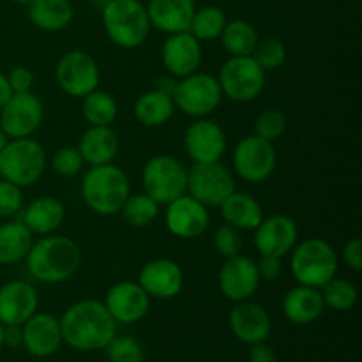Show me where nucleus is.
Wrapping results in <instances>:
<instances>
[{
	"mask_svg": "<svg viewBox=\"0 0 362 362\" xmlns=\"http://www.w3.org/2000/svg\"><path fill=\"white\" fill-rule=\"evenodd\" d=\"M62 341L80 352L105 350L115 338L117 322L103 300L83 299L71 304L59 318Z\"/></svg>",
	"mask_w": 362,
	"mask_h": 362,
	"instance_id": "obj_1",
	"label": "nucleus"
},
{
	"mask_svg": "<svg viewBox=\"0 0 362 362\" xmlns=\"http://www.w3.org/2000/svg\"><path fill=\"white\" fill-rule=\"evenodd\" d=\"M25 262L30 276L39 283L59 285L78 272L81 265V250L69 237L49 233L32 244Z\"/></svg>",
	"mask_w": 362,
	"mask_h": 362,
	"instance_id": "obj_2",
	"label": "nucleus"
},
{
	"mask_svg": "<svg viewBox=\"0 0 362 362\" xmlns=\"http://www.w3.org/2000/svg\"><path fill=\"white\" fill-rule=\"evenodd\" d=\"M81 198L92 212L99 216L119 214L131 194L127 173L113 163L90 166L81 179Z\"/></svg>",
	"mask_w": 362,
	"mask_h": 362,
	"instance_id": "obj_3",
	"label": "nucleus"
},
{
	"mask_svg": "<svg viewBox=\"0 0 362 362\" xmlns=\"http://www.w3.org/2000/svg\"><path fill=\"white\" fill-rule=\"evenodd\" d=\"M101 21L110 41L124 49L144 45L152 28L147 7L140 0H110L101 9Z\"/></svg>",
	"mask_w": 362,
	"mask_h": 362,
	"instance_id": "obj_4",
	"label": "nucleus"
},
{
	"mask_svg": "<svg viewBox=\"0 0 362 362\" xmlns=\"http://www.w3.org/2000/svg\"><path fill=\"white\" fill-rule=\"evenodd\" d=\"M290 253V271L299 285L322 288L338 272V253L324 239L311 237L297 243Z\"/></svg>",
	"mask_w": 362,
	"mask_h": 362,
	"instance_id": "obj_5",
	"label": "nucleus"
},
{
	"mask_svg": "<svg viewBox=\"0 0 362 362\" xmlns=\"http://www.w3.org/2000/svg\"><path fill=\"white\" fill-rule=\"evenodd\" d=\"M46 168V152L34 138H14L0 151V177L21 189L41 179Z\"/></svg>",
	"mask_w": 362,
	"mask_h": 362,
	"instance_id": "obj_6",
	"label": "nucleus"
},
{
	"mask_svg": "<svg viewBox=\"0 0 362 362\" xmlns=\"http://www.w3.org/2000/svg\"><path fill=\"white\" fill-rule=\"evenodd\" d=\"M141 184L144 193L152 200L159 205H168L187 193V170L173 156H154L145 163Z\"/></svg>",
	"mask_w": 362,
	"mask_h": 362,
	"instance_id": "obj_7",
	"label": "nucleus"
},
{
	"mask_svg": "<svg viewBox=\"0 0 362 362\" xmlns=\"http://www.w3.org/2000/svg\"><path fill=\"white\" fill-rule=\"evenodd\" d=\"M216 78L223 95L235 103L255 101L265 88V71L253 57H230Z\"/></svg>",
	"mask_w": 362,
	"mask_h": 362,
	"instance_id": "obj_8",
	"label": "nucleus"
},
{
	"mask_svg": "<svg viewBox=\"0 0 362 362\" xmlns=\"http://www.w3.org/2000/svg\"><path fill=\"white\" fill-rule=\"evenodd\" d=\"M223 92L219 87L218 78L207 73H197L184 76L179 80V85L173 94L175 108L184 115L202 119L209 117L221 105Z\"/></svg>",
	"mask_w": 362,
	"mask_h": 362,
	"instance_id": "obj_9",
	"label": "nucleus"
},
{
	"mask_svg": "<svg viewBox=\"0 0 362 362\" xmlns=\"http://www.w3.org/2000/svg\"><path fill=\"white\" fill-rule=\"evenodd\" d=\"M233 191L235 177L219 161L200 163L187 170V194L205 207H219Z\"/></svg>",
	"mask_w": 362,
	"mask_h": 362,
	"instance_id": "obj_10",
	"label": "nucleus"
},
{
	"mask_svg": "<svg viewBox=\"0 0 362 362\" xmlns=\"http://www.w3.org/2000/svg\"><path fill=\"white\" fill-rule=\"evenodd\" d=\"M55 80L64 94L71 98H85L99 87L101 73L90 53L83 49H71L57 62Z\"/></svg>",
	"mask_w": 362,
	"mask_h": 362,
	"instance_id": "obj_11",
	"label": "nucleus"
},
{
	"mask_svg": "<svg viewBox=\"0 0 362 362\" xmlns=\"http://www.w3.org/2000/svg\"><path fill=\"white\" fill-rule=\"evenodd\" d=\"M233 170L243 180L250 184L265 182L274 173L278 154L272 141L251 134L235 145L232 156Z\"/></svg>",
	"mask_w": 362,
	"mask_h": 362,
	"instance_id": "obj_12",
	"label": "nucleus"
},
{
	"mask_svg": "<svg viewBox=\"0 0 362 362\" xmlns=\"http://www.w3.org/2000/svg\"><path fill=\"white\" fill-rule=\"evenodd\" d=\"M45 108L32 90L14 92L9 101L0 108V129L14 138H30L39 129Z\"/></svg>",
	"mask_w": 362,
	"mask_h": 362,
	"instance_id": "obj_13",
	"label": "nucleus"
},
{
	"mask_svg": "<svg viewBox=\"0 0 362 362\" xmlns=\"http://www.w3.org/2000/svg\"><path fill=\"white\" fill-rule=\"evenodd\" d=\"M184 148L194 165L221 161L226 151V134L219 124L202 117L184 133Z\"/></svg>",
	"mask_w": 362,
	"mask_h": 362,
	"instance_id": "obj_14",
	"label": "nucleus"
},
{
	"mask_svg": "<svg viewBox=\"0 0 362 362\" xmlns=\"http://www.w3.org/2000/svg\"><path fill=\"white\" fill-rule=\"evenodd\" d=\"M219 288L228 300L240 303L247 300L257 293L260 286V274H258L257 262L244 255L225 258V264L219 269Z\"/></svg>",
	"mask_w": 362,
	"mask_h": 362,
	"instance_id": "obj_15",
	"label": "nucleus"
},
{
	"mask_svg": "<svg viewBox=\"0 0 362 362\" xmlns=\"http://www.w3.org/2000/svg\"><path fill=\"white\" fill-rule=\"evenodd\" d=\"M255 232V247L260 255L283 258L290 255L299 240V228L290 216L272 214L258 223Z\"/></svg>",
	"mask_w": 362,
	"mask_h": 362,
	"instance_id": "obj_16",
	"label": "nucleus"
},
{
	"mask_svg": "<svg viewBox=\"0 0 362 362\" xmlns=\"http://www.w3.org/2000/svg\"><path fill=\"white\" fill-rule=\"evenodd\" d=\"M166 228L179 239H198L209 228L211 216L209 209L191 194H182L166 205Z\"/></svg>",
	"mask_w": 362,
	"mask_h": 362,
	"instance_id": "obj_17",
	"label": "nucleus"
},
{
	"mask_svg": "<svg viewBox=\"0 0 362 362\" xmlns=\"http://www.w3.org/2000/svg\"><path fill=\"white\" fill-rule=\"evenodd\" d=\"M105 306L117 324L131 325L144 320L151 310V297L138 281H119L106 292Z\"/></svg>",
	"mask_w": 362,
	"mask_h": 362,
	"instance_id": "obj_18",
	"label": "nucleus"
},
{
	"mask_svg": "<svg viewBox=\"0 0 362 362\" xmlns=\"http://www.w3.org/2000/svg\"><path fill=\"white\" fill-rule=\"evenodd\" d=\"M138 285L151 299H173L182 292L184 272L175 260L156 258L141 267Z\"/></svg>",
	"mask_w": 362,
	"mask_h": 362,
	"instance_id": "obj_19",
	"label": "nucleus"
},
{
	"mask_svg": "<svg viewBox=\"0 0 362 362\" xmlns=\"http://www.w3.org/2000/svg\"><path fill=\"white\" fill-rule=\"evenodd\" d=\"M228 327L239 341L255 345V343L267 341L271 336L272 322L262 304L247 299L235 303V306L230 310Z\"/></svg>",
	"mask_w": 362,
	"mask_h": 362,
	"instance_id": "obj_20",
	"label": "nucleus"
},
{
	"mask_svg": "<svg viewBox=\"0 0 362 362\" xmlns=\"http://www.w3.org/2000/svg\"><path fill=\"white\" fill-rule=\"evenodd\" d=\"M161 60L168 74L175 78L197 73L202 64V42L191 32L170 34L161 48Z\"/></svg>",
	"mask_w": 362,
	"mask_h": 362,
	"instance_id": "obj_21",
	"label": "nucleus"
},
{
	"mask_svg": "<svg viewBox=\"0 0 362 362\" xmlns=\"http://www.w3.org/2000/svg\"><path fill=\"white\" fill-rule=\"evenodd\" d=\"M39 297L28 281H9L0 286V324L23 325L37 311Z\"/></svg>",
	"mask_w": 362,
	"mask_h": 362,
	"instance_id": "obj_22",
	"label": "nucleus"
},
{
	"mask_svg": "<svg viewBox=\"0 0 362 362\" xmlns=\"http://www.w3.org/2000/svg\"><path fill=\"white\" fill-rule=\"evenodd\" d=\"M23 346L30 356L49 357L62 345V331L60 322L49 313L35 311L23 325Z\"/></svg>",
	"mask_w": 362,
	"mask_h": 362,
	"instance_id": "obj_23",
	"label": "nucleus"
},
{
	"mask_svg": "<svg viewBox=\"0 0 362 362\" xmlns=\"http://www.w3.org/2000/svg\"><path fill=\"white\" fill-rule=\"evenodd\" d=\"M151 27L163 34H179L189 30L191 20L197 11L194 0H148L147 6Z\"/></svg>",
	"mask_w": 362,
	"mask_h": 362,
	"instance_id": "obj_24",
	"label": "nucleus"
},
{
	"mask_svg": "<svg viewBox=\"0 0 362 362\" xmlns=\"http://www.w3.org/2000/svg\"><path fill=\"white\" fill-rule=\"evenodd\" d=\"M325 310L320 288L297 285L283 297V315L296 325H310L322 317Z\"/></svg>",
	"mask_w": 362,
	"mask_h": 362,
	"instance_id": "obj_25",
	"label": "nucleus"
},
{
	"mask_svg": "<svg viewBox=\"0 0 362 362\" xmlns=\"http://www.w3.org/2000/svg\"><path fill=\"white\" fill-rule=\"evenodd\" d=\"M119 147V136L110 126H90L78 141L81 159L85 165L90 166L113 163Z\"/></svg>",
	"mask_w": 362,
	"mask_h": 362,
	"instance_id": "obj_26",
	"label": "nucleus"
},
{
	"mask_svg": "<svg viewBox=\"0 0 362 362\" xmlns=\"http://www.w3.org/2000/svg\"><path fill=\"white\" fill-rule=\"evenodd\" d=\"M66 218L62 202L53 197H39L23 209L21 223L37 235H49L55 232Z\"/></svg>",
	"mask_w": 362,
	"mask_h": 362,
	"instance_id": "obj_27",
	"label": "nucleus"
},
{
	"mask_svg": "<svg viewBox=\"0 0 362 362\" xmlns=\"http://www.w3.org/2000/svg\"><path fill=\"white\" fill-rule=\"evenodd\" d=\"M74 18L71 0H32L28 4V20L45 32H60L69 27Z\"/></svg>",
	"mask_w": 362,
	"mask_h": 362,
	"instance_id": "obj_28",
	"label": "nucleus"
},
{
	"mask_svg": "<svg viewBox=\"0 0 362 362\" xmlns=\"http://www.w3.org/2000/svg\"><path fill=\"white\" fill-rule=\"evenodd\" d=\"M221 216L226 225L233 226L239 232L243 230H255L258 223L264 219V209L258 204L257 198L247 193L233 191L221 205Z\"/></svg>",
	"mask_w": 362,
	"mask_h": 362,
	"instance_id": "obj_29",
	"label": "nucleus"
},
{
	"mask_svg": "<svg viewBox=\"0 0 362 362\" xmlns=\"http://www.w3.org/2000/svg\"><path fill=\"white\" fill-rule=\"evenodd\" d=\"M175 103L172 95L152 88L138 95L134 101V117L145 127H161L168 122L175 113Z\"/></svg>",
	"mask_w": 362,
	"mask_h": 362,
	"instance_id": "obj_30",
	"label": "nucleus"
},
{
	"mask_svg": "<svg viewBox=\"0 0 362 362\" xmlns=\"http://www.w3.org/2000/svg\"><path fill=\"white\" fill-rule=\"evenodd\" d=\"M34 244V233L21 221L0 225V265L20 264Z\"/></svg>",
	"mask_w": 362,
	"mask_h": 362,
	"instance_id": "obj_31",
	"label": "nucleus"
},
{
	"mask_svg": "<svg viewBox=\"0 0 362 362\" xmlns=\"http://www.w3.org/2000/svg\"><path fill=\"white\" fill-rule=\"evenodd\" d=\"M219 39L230 57H251L260 37L253 23L246 20H232L226 21Z\"/></svg>",
	"mask_w": 362,
	"mask_h": 362,
	"instance_id": "obj_32",
	"label": "nucleus"
},
{
	"mask_svg": "<svg viewBox=\"0 0 362 362\" xmlns=\"http://www.w3.org/2000/svg\"><path fill=\"white\" fill-rule=\"evenodd\" d=\"M81 99V113L88 126H110L117 119L119 106L110 92L95 88Z\"/></svg>",
	"mask_w": 362,
	"mask_h": 362,
	"instance_id": "obj_33",
	"label": "nucleus"
},
{
	"mask_svg": "<svg viewBox=\"0 0 362 362\" xmlns=\"http://www.w3.org/2000/svg\"><path fill=\"white\" fill-rule=\"evenodd\" d=\"M226 14L218 6H204L194 11L193 20H191L189 30L198 41H214L219 39L223 28L226 25Z\"/></svg>",
	"mask_w": 362,
	"mask_h": 362,
	"instance_id": "obj_34",
	"label": "nucleus"
},
{
	"mask_svg": "<svg viewBox=\"0 0 362 362\" xmlns=\"http://www.w3.org/2000/svg\"><path fill=\"white\" fill-rule=\"evenodd\" d=\"M120 214L124 221L133 228H145L158 219L159 204L145 193L129 194L120 209Z\"/></svg>",
	"mask_w": 362,
	"mask_h": 362,
	"instance_id": "obj_35",
	"label": "nucleus"
},
{
	"mask_svg": "<svg viewBox=\"0 0 362 362\" xmlns=\"http://www.w3.org/2000/svg\"><path fill=\"white\" fill-rule=\"evenodd\" d=\"M325 308L334 311H349L357 303V286L345 278H332L320 288Z\"/></svg>",
	"mask_w": 362,
	"mask_h": 362,
	"instance_id": "obj_36",
	"label": "nucleus"
},
{
	"mask_svg": "<svg viewBox=\"0 0 362 362\" xmlns=\"http://www.w3.org/2000/svg\"><path fill=\"white\" fill-rule=\"evenodd\" d=\"M251 57H253L255 62L267 73V71H274L285 64L286 46L285 42L278 37L258 39Z\"/></svg>",
	"mask_w": 362,
	"mask_h": 362,
	"instance_id": "obj_37",
	"label": "nucleus"
},
{
	"mask_svg": "<svg viewBox=\"0 0 362 362\" xmlns=\"http://www.w3.org/2000/svg\"><path fill=\"white\" fill-rule=\"evenodd\" d=\"M286 127H288L286 115L274 108H269L265 112H262L257 117V120H255V134L264 138V140L272 141V144L285 134Z\"/></svg>",
	"mask_w": 362,
	"mask_h": 362,
	"instance_id": "obj_38",
	"label": "nucleus"
},
{
	"mask_svg": "<svg viewBox=\"0 0 362 362\" xmlns=\"http://www.w3.org/2000/svg\"><path fill=\"white\" fill-rule=\"evenodd\" d=\"M105 350L110 362H144L145 357L140 341L131 336L115 334Z\"/></svg>",
	"mask_w": 362,
	"mask_h": 362,
	"instance_id": "obj_39",
	"label": "nucleus"
},
{
	"mask_svg": "<svg viewBox=\"0 0 362 362\" xmlns=\"http://www.w3.org/2000/svg\"><path fill=\"white\" fill-rule=\"evenodd\" d=\"M78 147H60L52 158V170L60 177H74L83 168Z\"/></svg>",
	"mask_w": 362,
	"mask_h": 362,
	"instance_id": "obj_40",
	"label": "nucleus"
},
{
	"mask_svg": "<svg viewBox=\"0 0 362 362\" xmlns=\"http://www.w3.org/2000/svg\"><path fill=\"white\" fill-rule=\"evenodd\" d=\"M214 247L219 257H237L243 251V237H240V232L230 225L219 226L214 233Z\"/></svg>",
	"mask_w": 362,
	"mask_h": 362,
	"instance_id": "obj_41",
	"label": "nucleus"
},
{
	"mask_svg": "<svg viewBox=\"0 0 362 362\" xmlns=\"http://www.w3.org/2000/svg\"><path fill=\"white\" fill-rule=\"evenodd\" d=\"M23 209L21 187L9 180H0V218H13Z\"/></svg>",
	"mask_w": 362,
	"mask_h": 362,
	"instance_id": "obj_42",
	"label": "nucleus"
},
{
	"mask_svg": "<svg viewBox=\"0 0 362 362\" xmlns=\"http://www.w3.org/2000/svg\"><path fill=\"white\" fill-rule=\"evenodd\" d=\"M7 80H9L13 94L14 92H28L32 88V83H34V73L28 67L16 66L9 71Z\"/></svg>",
	"mask_w": 362,
	"mask_h": 362,
	"instance_id": "obj_43",
	"label": "nucleus"
},
{
	"mask_svg": "<svg viewBox=\"0 0 362 362\" xmlns=\"http://www.w3.org/2000/svg\"><path fill=\"white\" fill-rule=\"evenodd\" d=\"M257 269L262 281H274V279H278L281 276V258L260 255V260L257 262Z\"/></svg>",
	"mask_w": 362,
	"mask_h": 362,
	"instance_id": "obj_44",
	"label": "nucleus"
},
{
	"mask_svg": "<svg viewBox=\"0 0 362 362\" xmlns=\"http://www.w3.org/2000/svg\"><path fill=\"white\" fill-rule=\"evenodd\" d=\"M343 262L346 264V267L352 269V271H361L362 269V243L359 239H352L345 244L341 251Z\"/></svg>",
	"mask_w": 362,
	"mask_h": 362,
	"instance_id": "obj_45",
	"label": "nucleus"
},
{
	"mask_svg": "<svg viewBox=\"0 0 362 362\" xmlns=\"http://www.w3.org/2000/svg\"><path fill=\"white\" fill-rule=\"evenodd\" d=\"M250 362H278V354L267 341H260L251 345Z\"/></svg>",
	"mask_w": 362,
	"mask_h": 362,
	"instance_id": "obj_46",
	"label": "nucleus"
},
{
	"mask_svg": "<svg viewBox=\"0 0 362 362\" xmlns=\"http://www.w3.org/2000/svg\"><path fill=\"white\" fill-rule=\"evenodd\" d=\"M4 346L20 349L23 346V331L21 325H4Z\"/></svg>",
	"mask_w": 362,
	"mask_h": 362,
	"instance_id": "obj_47",
	"label": "nucleus"
},
{
	"mask_svg": "<svg viewBox=\"0 0 362 362\" xmlns=\"http://www.w3.org/2000/svg\"><path fill=\"white\" fill-rule=\"evenodd\" d=\"M177 85H179V78L172 76V74H166V76L159 78L156 88H158V90H161V92H165V94L172 95V98H173Z\"/></svg>",
	"mask_w": 362,
	"mask_h": 362,
	"instance_id": "obj_48",
	"label": "nucleus"
},
{
	"mask_svg": "<svg viewBox=\"0 0 362 362\" xmlns=\"http://www.w3.org/2000/svg\"><path fill=\"white\" fill-rule=\"evenodd\" d=\"M13 95V90H11L9 80H7V74H4L0 71V108L9 101V98Z\"/></svg>",
	"mask_w": 362,
	"mask_h": 362,
	"instance_id": "obj_49",
	"label": "nucleus"
},
{
	"mask_svg": "<svg viewBox=\"0 0 362 362\" xmlns=\"http://www.w3.org/2000/svg\"><path fill=\"white\" fill-rule=\"evenodd\" d=\"M9 140H11V138H9V136H7V134H6V133H4V131H2V129H0V151H2V148H4V147H6V145H7V144H9Z\"/></svg>",
	"mask_w": 362,
	"mask_h": 362,
	"instance_id": "obj_50",
	"label": "nucleus"
},
{
	"mask_svg": "<svg viewBox=\"0 0 362 362\" xmlns=\"http://www.w3.org/2000/svg\"><path fill=\"white\" fill-rule=\"evenodd\" d=\"M110 0H90V4L92 6H95V7H99V9H103V7L106 6V4H108Z\"/></svg>",
	"mask_w": 362,
	"mask_h": 362,
	"instance_id": "obj_51",
	"label": "nucleus"
},
{
	"mask_svg": "<svg viewBox=\"0 0 362 362\" xmlns=\"http://www.w3.org/2000/svg\"><path fill=\"white\" fill-rule=\"evenodd\" d=\"M11 2H14V4H20V6H28V4H30L32 0H11Z\"/></svg>",
	"mask_w": 362,
	"mask_h": 362,
	"instance_id": "obj_52",
	"label": "nucleus"
},
{
	"mask_svg": "<svg viewBox=\"0 0 362 362\" xmlns=\"http://www.w3.org/2000/svg\"><path fill=\"white\" fill-rule=\"evenodd\" d=\"M4 346V325L0 324V350H2Z\"/></svg>",
	"mask_w": 362,
	"mask_h": 362,
	"instance_id": "obj_53",
	"label": "nucleus"
},
{
	"mask_svg": "<svg viewBox=\"0 0 362 362\" xmlns=\"http://www.w3.org/2000/svg\"><path fill=\"white\" fill-rule=\"evenodd\" d=\"M329 362H343V361H329Z\"/></svg>",
	"mask_w": 362,
	"mask_h": 362,
	"instance_id": "obj_54",
	"label": "nucleus"
}]
</instances>
